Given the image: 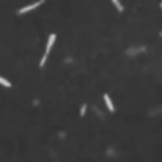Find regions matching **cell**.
<instances>
[{"mask_svg":"<svg viewBox=\"0 0 162 162\" xmlns=\"http://www.w3.org/2000/svg\"><path fill=\"white\" fill-rule=\"evenodd\" d=\"M54 41H55V35L52 33L51 36H49V39H47V47H46V52H44V55H43V58H41V63H39V66H41V68H43V66L46 65L47 55H49V52H51V49H52V46H54Z\"/></svg>","mask_w":162,"mask_h":162,"instance_id":"6da1fadb","label":"cell"},{"mask_svg":"<svg viewBox=\"0 0 162 162\" xmlns=\"http://www.w3.org/2000/svg\"><path fill=\"white\" fill-rule=\"evenodd\" d=\"M41 3H44V0H38V2H35V3H32V5H29V6H24V8H20L17 13L19 14H24V13H29L30 10H35L36 6H39Z\"/></svg>","mask_w":162,"mask_h":162,"instance_id":"7a4b0ae2","label":"cell"},{"mask_svg":"<svg viewBox=\"0 0 162 162\" xmlns=\"http://www.w3.org/2000/svg\"><path fill=\"white\" fill-rule=\"evenodd\" d=\"M104 101H105V105H107V109L110 110V112H115V107H114V104H112V99H110V96L105 93L104 95Z\"/></svg>","mask_w":162,"mask_h":162,"instance_id":"3957f363","label":"cell"},{"mask_svg":"<svg viewBox=\"0 0 162 162\" xmlns=\"http://www.w3.org/2000/svg\"><path fill=\"white\" fill-rule=\"evenodd\" d=\"M0 85H3V87H8V88H10V87H11V83H10L8 80H6L5 77L0 76Z\"/></svg>","mask_w":162,"mask_h":162,"instance_id":"277c9868","label":"cell"},{"mask_svg":"<svg viewBox=\"0 0 162 162\" xmlns=\"http://www.w3.org/2000/svg\"><path fill=\"white\" fill-rule=\"evenodd\" d=\"M112 3H114V5L117 6V10H118V11H123V6H121V3H120L118 0H112Z\"/></svg>","mask_w":162,"mask_h":162,"instance_id":"5b68a950","label":"cell"},{"mask_svg":"<svg viewBox=\"0 0 162 162\" xmlns=\"http://www.w3.org/2000/svg\"><path fill=\"white\" fill-rule=\"evenodd\" d=\"M85 110H87V105H85V104H83V107L80 109V115H82V117H83V115H85Z\"/></svg>","mask_w":162,"mask_h":162,"instance_id":"8992f818","label":"cell"},{"mask_svg":"<svg viewBox=\"0 0 162 162\" xmlns=\"http://www.w3.org/2000/svg\"><path fill=\"white\" fill-rule=\"evenodd\" d=\"M160 8H162V3H160Z\"/></svg>","mask_w":162,"mask_h":162,"instance_id":"52a82bcc","label":"cell"}]
</instances>
